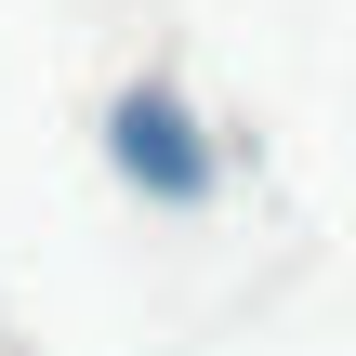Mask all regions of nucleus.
<instances>
[{"instance_id": "1", "label": "nucleus", "mask_w": 356, "mask_h": 356, "mask_svg": "<svg viewBox=\"0 0 356 356\" xmlns=\"http://www.w3.org/2000/svg\"><path fill=\"white\" fill-rule=\"evenodd\" d=\"M106 145H119V172H132L145 198H172V211L211 185V159H198V132H185V106H172V92H119Z\"/></svg>"}]
</instances>
